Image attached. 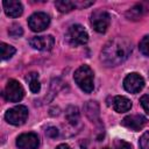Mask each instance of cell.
Listing matches in <instances>:
<instances>
[{"instance_id": "4", "label": "cell", "mask_w": 149, "mask_h": 149, "mask_svg": "<svg viewBox=\"0 0 149 149\" xmlns=\"http://www.w3.org/2000/svg\"><path fill=\"white\" fill-rule=\"evenodd\" d=\"M23 95H24V90L22 85L15 79H9L3 90L5 99L9 102H19L23 98Z\"/></svg>"}, {"instance_id": "11", "label": "cell", "mask_w": 149, "mask_h": 149, "mask_svg": "<svg viewBox=\"0 0 149 149\" xmlns=\"http://www.w3.org/2000/svg\"><path fill=\"white\" fill-rule=\"evenodd\" d=\"M29 44L37 50L41 51H49L52 49L55 44V40L51 35H45V36H35L29 40Z\"/></svg>"}, {"instance_id": "14", "label": "cell", "mask_w": 149, "mask_h": 149, "mask_svg": "<svg viewBox=\"0 0 149 149\" xmlns=\"http://www.w3.org/2000/svg\"><path fill=\"white\" fill-rule=\"evenodd\" d=\"M84 111L87 118L92 121H95L99 116V106L95 101H87V104L84 107Z\"/></svg>"}, {"instance_id": "16", "label": "cell", "mask_w": 149, "mask_h": 149, "mask_svg": "<svg viewBox=\"0 0 149 149\" xmlns=\"http://www.w3.org/2000/svg\"><path fill=\"white\" fill-rule=\"evenodd\" d=\"M65 118L71 125H76L79 121V111L76 106H69L65 111Z\"/></svg>"}, {"instance_id": "1", "label": "cell", "mask_w": 149, "mask_h": 149, "mask_svg": "<svg viewBox=\"0 0 149 149\" xmlns=\"http://www.w3.org/2000/svg\"><path fill=\"white\" fill-rule=\"evenodd\" d=\"M132 42L125 37L109 40L101 50V62L106 66H116L123 63L132 52Z\"/></svg>"}, {"instance_id": "25", "label": "cell", "mask_w": 149, "mask_h": 149, "mask_svg": "<svg viewBox=\"0 0 149 149\" xmlns=\"http://www.w3.org/2000/svg\"><path fill=\"white\" fill-rule=\"evenodd\" d=\"M45 134H47V136L54 139V137H57V136H58L59 132H58V129H57L56 127H49V128H47Z\"/></svg>"}, {"instance_id": "24", "label": "cell", "mask_w": 149, "mask_h": 149, "mask_svg": "<svg viewBox=\"0 0 149 149\" xmlns=\"http://www.w3.org/2000/svg\"><path fill=\"white\" fill-rule=\"evenodd\" d=\"M140 102H141V106L143 107V109L149 114V94L142 95L140 99Z\"/></svg>"}, {"instance_id": "8", "label": "cell", "mask_w": 149, "mask_h": 149, "mask_svg": "<svg viewBox=\"0 0 149 149\" xmlns=\"http://www.w3.org/2000/svg\"><path fill=\"white\" fill-rule=\"evenodd\" d=\"M144 86V79L142 76H140L136 72L129 73L123 79V87L129 93H137L140 92Z\"/></svg>"}, {"instance_id": "20", "label": "cell", "mask_w": 149, "mask_h": 149, "mask_svg": "<svg viewBox=\"0 0 149 149\" xmlns=\"http://www.w3.org/2000/svg\"><path fill=\"white\" fill-rule=\"evenodd\" d=\"M8 34H9L12 37H15V38H16V37H19V36H21V35L23 34V30H22V28H21L20 24L14 23V24H12V26L9 27Z\"/></svg>"}, {"instance_id": "10", "label": "cell", "mask_w": 149, "mask_h": 149, "mask_svg": "<svg viewBox=\"0 0 149 149\" xmlns=\"http://www.w3.org/2000/svg\"><path fill=\"white\" fill-rule=\"evenodd\" d=\"M121 123L126 128L134 130V132H137V130H141L147 125V119L141 114H132V115L123 118Z\"/></svg>"}, {"instance_id": "15", "label": "cell", "mask_w": 149, "mask_h": 149, "mask_svg": "<svg viewBox=\"0 0 149 149\" xmlns=\"http://www.w3.org/2000/svg\"><path fill=\"white\" fill-rule=\"evenodd\" d=\"M27 81L29 84V88L33 93H38L40 90H41V84H40V80H38V73L36 72H31L27 76Z\"/></svg>"}, {"instance_id": "26", "label": "cell", "mask_w": 149, "mask_h": 149, "mask_svg": "<svg viewBox=\"0 0 149 149\" xmlns=\"http://www.w3.org/2000/svg\"><path fill=\"white\" fill-rule=\"evenodd\" d=\"M56 149H71V148L68 144H59V146L56 147Z\"/></svg>"}, {"instance_id": "12", "label": "cell", "mask_w": 149, "mask_h": 149, "mask_svg": "<svg viewBox=\"0 0 149 149\" xmlns=\"http://www.w3.org/2000/svg\"><path fill=\"white\" fill-rule=\"evenodd\" d=\"M3 9H5V13L10 17H17L23 12L22 3L20 1H15V0L3 1Z\"/></svg>"}, {"instance_id": "23", "label": "cell", "mask_w": 149, "mask_h": 149, "mask_svg": "<svg viewBox=\"0 0 149 149\" xmlns=\"http://www.w3.org/2000/svg\"><path fill=\"white\" fill-rule=\"evenodd\" d=\"M114 147H115V149H133L132 144L123 140H115Z\"/></svg>"}, {"instance_id": "9", "label": "cell", "mask_w": 149, "mask_h": 149, "mask_svg": "<svg viewBox=\"0 0 149 149\" xmlns=\"http://www.w3.org/2000/svg\"><path fill=\"white\" fill-rule=\"evenodd\" d=\"M38 146L40 139L35 133H24L16 139V147L19 149H37Z\"/></svg>"}, {"instance_id": "22", "label": "cell", "mask_w": 149, "mask_h": 149, "mask_svg": "<svg viewBox=\"0 0 149 149\" xmlns=\"http://www.w3.org/2000/svg\"><path fill=\"white\" fill-rule=\"evenodd\" d=\"M140 148L141 149H149V132H146L140 137Z\"/></svg>"}, {"instance_id": "2", "label": "cell", "mask_w": 149, "mask_h": 149, "mask_svg": "<svg viewBox=\"0 0 149 149\" xmlns=\"http://www.w3.org/2000/svg\"><path fill=\"white\" fill-rule=\"evenodd\" d=\"M76 84L85 93H91L94 88V73L88 65L79 66L73 74Z\"/></svg>"}, {"instance_id": "3", "label": "cell", "mask_w": 149, "mask_h": 149, "mask_svg": "<svg viewBox=\"0 0 149 149\" xmlns=\"http://www.w3.org/2000/svg\"><path fill=\"white\" fill-rule=\"evenodd\" d=\"M65 40L71 45H83L88 41V34L80 24H72L69 27L65 34Z\"/></svg>"}, {"instance_id": "19", "label": "cell", "mask_w": 149, "mask_h": 149, "mask_svg": "<svg viewBox=\"0 0 149 149\" xmlns=\"http://www.w3.org/2000/svg\"><path fill=\"white\" fill-rule=\"evenodd\" d=\"M139 48H140V51L149 57V35H146L141 41H140V44H139Z\"/></svg>"}, {"instance_id": "27", "label": "cell", "mask_w": 149, "mask_h": 149, "mask_svg": "<svg viewBox=\"0 0 149 149\" xmlns=\"http://www.w3.org/2000/svg\"><path fill=\"white\" fill-rule=\"evenodd\" d=\"M104 149H109V148H104Z\"/></svg>"}, {"instance_id": "18", "label": "cell", "mask_w": 149, "mask_h": 149, "mask_svg": "<svg viewBox=\"0 0 149 149\" xmlns=\"http://www.w3.org/2000/svg\"><path fill=\"white\" fill-rule=\"evenodd\" d=\"M0 49H1V58L2 59H8L15 54V48L7 43H1Z\"/></svg>"}, {"instance_id": "21", "label": "cell", "mask_w": 149, "mask_h": 149, "mask_svg": "<svg viewBox=\"0 0 149 149\" xmlns=\"http://www.w3.org/2000/svg\"><path fill=\"white\" fill-rule=\"evenodd\" d=\"M142 6L141 5H136V6H134L128 13H127V15L130 17V19H134V20H136V19H139L140 16H141V14H142Z\"/></svg>"}, {"instance_id": "7", "label": "cell", "mask_w": 149, "mask_h": 149, "mask_svg": "<svg viewBox=\"0 0 149 149\" xmlns=\"http://www.w3.org/2000/svg\"><path fill=\"white\" fill-rule=\"evenodd\" d=\"M49 24H50V16L43 12L34 13L28 19V26L35 33L43 31L45 28H48Z\"/></svg>"}, {"instance_id": "13", "label": "cell", "mask_w": 149, "mask_h": 149, "mask_svg": "<svg viewBox=\"0 0 149 149\" xmlns=\"http://www.w3.org/2000/svg\"><path fill=\"white\" fill-rule=\"evenodd\" d=\"M113 108L118 113H125L128 112L132 108V101L122 95H118L113 100Z\"/></svg>"}, {"instance_id": "6", "label": "cell", "mask_w": 149, "mask_h": 149, "mask_svg": "<svg viewBox=\"0 0 149 149\" xmlns=\"http://www.w3.org/2000/svg\"><path fill=\"white\" fill-rule=\"evenodd\" d=\"M111 23V16L106 10L98 9L91 15V24L93 29L98 33H105Z\"/></svg>"}, {"instance_id": "17", "label": "cell", "mask_w": 149, "mask_h": 149, "mask_svg": "<svg viewBox=\"0 0 149 149\" xmlns=\"http://www.w3.org/2000/svg\"><path fill=\"white\" fill-rule=\"evenodd\" d=\"M57 9L62 13H68L72 9H74L77 7L74 1H69V0H61V1H56L55 2Z\"/></svg>"}, {"instance_id": "5", "label": "cell", "mask_w": 149, "mask_h": 149, "mask_svg": "<svg viewBox=\"0 0 149 149\" xmlns=\"http://www.w3.org/2000/svg\"><path fill=\"white\" fill-rule=\"evenodd\" d=\"M28 118V108L23 105L15 106L10 109H8L5 114V119L8 123L13 126H21L26 122Z\"/></svg>"}]
</instances>
